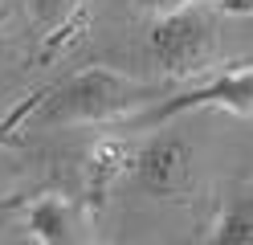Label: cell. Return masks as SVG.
I'll return each instance as SVG.
<instances>
[{
	"label": "cell",
	"mask_w": 253,
	"mask_h": 245,
	"mask_svg": "<svg viewBox=\"0 0 253 245\" xmlns=\"http://www.w3.org/2000/svg\"><path fill=\"white\" fill-rule=\"evenodd\" d=\"M220 33H216V8L192 0V4L168 8L151 21L143 57L164 78H200L216 65Z\"/></svg>",
	"instance_id": "2"
},
{
	"label": "cell",
	"mask_w": 253,
	"mask_h": 245,
	"mask_svg": "<svg viewBox=\"0 0 253 245\" xmlns=\"http://www.w3.org/2000/svg\"><path fill=\"white\" fill-rule=\"evenodd\" d=\"M131 4L139 12H147V16H160L168 8H180V4H192V0H131ZM204 4H212V0H204Z\"/></svg>",
	"instance_id": "8"
},
{
	"label": "cell",
	"mask_w": 253,
	"mask_h": 245,
	"mask_svg": "<svg viewBox=\"0 0 253 245\" xmlns=\"http://www.w3.org/2000/svg\"><path fill=\"white\" fill-rule=\"evenodd\" d=\"M25 4H29V12H33V21H41L45 29H57L78 8V0H25Z\"/></svg>",
	"instance_id": "7"
},
{
	"label": "cell",
	"mask_w": 253,
	"mask_h": 245,
	"mask_svg": "<svg viewBox=\"0 0 253 245\" xmlns=\"http://www.w3.org/2000/svg\"><path fill=\"white\" fill-rule=\"evenodd\" d=\"M209 241H216V245H253V192H237L220 204Z\"/></svg>",
	"instance_id": "6"
},
{
	"label": "cell",
	"mask_w": 253,
	"mask_h": 245,
	"mask_svg": "<svg viewBox=\"0 0 253 245\" xmlns=\"http://www.w3.org/2000/svg\"><path fill=\"white\" fill-rule=\"evenodd\" d=\"M192 110H225V114H237V119H253V65L220 70L180 94H164L160 102L139 110L131 123L139 131H155V127L171 123L176 114H192Z\"/></svg>",
	"instance_id": "3"
},
{
	"label": "cell",
	"mask_w": 253,
	"mask_h": 245,
	"mask_svg": "<svg viewBox=\"0 0 253 245\" xmlns=\"http://www.w3.org/2000/svg\"><path fill=\"white\" fill-rule=\"evenodd\" d=\"M192 176H196L192 143L176 131L155 127V135L131 155V184L151 200H180L192 188Z\"/></svg>",
	"instance_id": "4"
},
{
	"label": "cell",
	"mask_w": 253,
	"mask_h": 245,
	"mask_svg": "<svg viewBox=\"0 0 253 245\" xmlns=\"http://www.w3.org/2000/svg\"><path fill=\"white\" fill-rule=\"evenodd\" d=\"M25 225H29V233H33V241H45V245L82 241V217H78V208L66 196H53V192L29 204Z\"/></svg>",
	"instance_id": "5"
},
{
	"label": "cell",
	"mask_w": 253,
	"mask_h": 245,
	"mask_svg": "<svg viewBox=\"0 0 253 245\" xmlns=\"http://www.w3.org/2000/svg\"><path fill=\"white\" fill-rule=\"evenodd\" d=\"M164 98V86L143 78H131L110 65H86L70 78L49 86L33 110L29 127L33 131H66V127H102V123H123L135 119L139 110Z\"/></svg>",
	"instance_id": "1"
}]
</instances>
